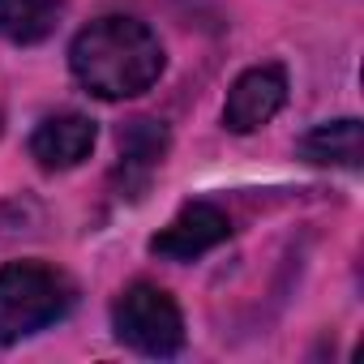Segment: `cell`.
<instances>
[{
	"instance_id": "cell-1",
	"label": "cell",
	"mask_w": 364,
	"mask_h": 364,
	"mask_svg": "<svg viewBox=\"0 0 364 364\" xmlns=\"http://www.w3.org/2000/svg\"><path fill=\"white\" fill-rule=\"evenodd\" d=\"M69 69L99 99H133L159 82L163 43L146 22L112 14L77 31L69 48Z\"/></svg>"
},
{
	"instance_id": "cell-10",
	"label": "cell",
	"mask_w": 364,
	"mask_h": 364,
	"mask_svg": "<svg viewBox=\"0 0 364 364\" xmlns=\"http://www.w3.org/2000/svg\"><path fill=\"white\" fill-rule=\"evenodd\" d=\"M35 223H39V206H35V202H22V198L0 202V240L22 236V232H31Z\"/></svg>"
},
{
	"instance_id": "cell-4",
	"label": "cell",
	"mask_w": 364,
	"mask_h": 364,
	"mask_svg": "<svg viewBox=\"0 0 364 364\" xmlns=\"http://www.w3.org/2000/svg\"><path fill=\"white\" fill-rule=\"evenodd\" d=\"M283 103H287V73H283V65H253V69H245L232 82L228 103H223V124L232 133H253L266 120H274Z\"/></svg>"
},
{
	"instance_id": "cell-6",
	"label": "cell",
	"mask_w": 364,
	"mask_h": 364,
	"mask_svg": "<svg viewBox=\"0 0 364 364\" xmlns=\"http://www.w3.org/2000/svg\"><path fill=\"white\" fill-rule=\"evenodd\" d=\"M95 120L82 112H56L48 120H39V129L31 133V154L43 171H69L82 159H90L95 150Z\"/></svg>"
},
{
	"instance_id": "cell-2",
	"label": "cell",
	"mask_w": 364,
	"mask_h": 364,
	"mask_svg": "<svg viewBox=\"0 0 364 364\" xmlns=\"http://www.w3.org/2000/svg\"><path fill=\"white\" fill-rule=\"evenodd\" d=\"M73 283L65 270L43 262L0 266V343H22L73 309Z\"/></svg>"
},
{
	"instance_id": "cell-5",
	"label": "cell",
	"mask_w": 364,
	"mask_h": 364,
	"mask_svg": "<svg viewBox=\"0 0 364 364\" xmlns=\"http://www.w3.org/2000/svg\"><path fill=\"white\" fill-rule=\"evenodd\" d=\"M232 236V223L219 206L210 202H189L180 206V215L150 240L154 257H171V262H193L202 253H210L215 245H223Z\"/></svg>"
},
{
	"instance_id": "cell-3",
	"label": "cell",
	"mask_w": 364,
	"mask_h": 364,
	"mask_svg": "<svg viewBox=\"0 0 364 364\" xmlns=\"http://www.w3.org/2000/svg\"><path fill=\"white\" fill-rule=\"evenodd\" d=\"M112 330L141 355H176L185 347V317L176 300L154 283H133L112 304Z\"/></svg>"
},
{
	"instance_id": "cell-7",
	"label": "cell",
	"mask_w": 364,
	"mask_h": 364,
	"mask_svg": "<svg viewBox=\"0 0 364 364\" xmlns=\"http://www.w3.org/2000/svg\"><path fill=\"white\" fill-rule=\"evenodd\" d=\"M163 154H167V129L159 120H129L120 129V167H116V180H124L129 198H137L146 189V180L163 163Z\"/></svg>"
},
{
	"instance_id": "cell-9",
	"label": "cell",
	"mask_w": 364,
	"mask_h": 364,
	"mask_svg": "<svg viewBox=\"0 0 364 364\" xmlns=\"http://www.w3.org/2000/svg\"><path fill=\"white\" fill-rule=\"evenodd\" d=\"M300 154L309 163L321 167H360V120H334V124H317L313 133H304Z\"/></svg>"
},
{
	"instance_id": "cell-8",
	"label": "cell",
	"mask_w": 364,
	"mask_h": 364,
	"mask_svg": "<svg viewBox=\"0 0 364 364\" xmlns=\"http://www.w3.org/2000/svg\"><path fill=\"white\" fill-rule=\"evenodd\" d=\"M65 14V0H0V39L43 43Z\"/></svg>"
}]
</instances>
